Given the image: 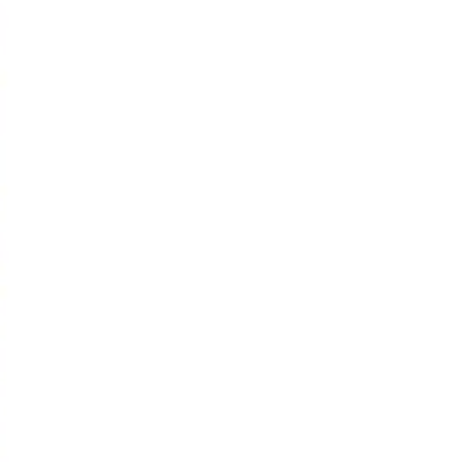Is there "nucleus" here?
<instances>
[]
</instances>
